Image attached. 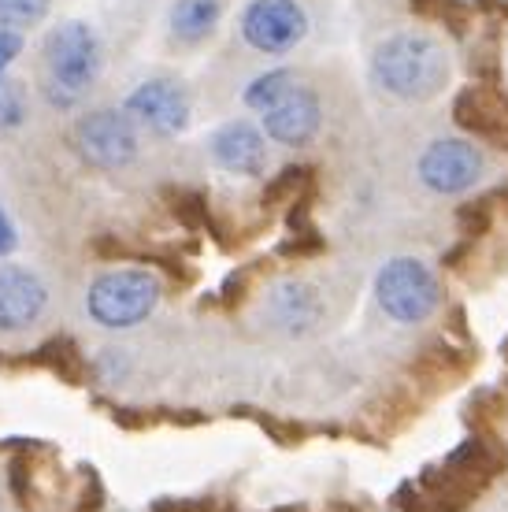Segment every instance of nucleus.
<instances>
[{
    "mask_svg": "<svg viewBox=\"0 0 508 512\" xmlns=\"http://www.w3.org/2000/svg\"><path fill=\"white\" fill-rule=\"evenodd\" d=\"M371 78L397 101H431L449 82V56L431 34L401 30L371 52Z\"/></svg>",
    "mask_w": 508,
    "mask_h": 512,
    "instance_id": "obj_1",
    "label": "nucleus"
},
{
    "mask_svg": "<svg viewBox=\"0 0 508 512\" xmlns=\"http://www.w3.org/2000/svg\"><path fill=\"white\" fill-rule=\"evenodd\" d=\"M505 464V457L479 438H468L457 453L445 457L442 468H431L420 483H408L397 490L401 512H460L468 505L490 475Z\"/></svg>",
    "mask_w": 508,
    "mask_h": 512,
    "instance_id": "obj_2",
    "label": "nucleus"
},
{
    "mask_svg": "<svg viewBox=\"0 0 508 512\" xmlns=\"http://www.w3.org/2000/svg\"><path fill=\"white\" fill-rule=\"evenodd\" d=\"M245 104L260 112L267 138L290 145V149L308 145L323 127L319 97L308 86H301L293 71H267V75L253 78L245 90Z\"/></svg>",
    "mask_w": 508,
    "mask_h": 512,
    "instance_id": "obj_3",
    "label": "nucleus"
},
{
    "mask_svg": "<svg viewBox=\"0 0 508 512\" xmlns=\"http://www.w3.org/2000/svg\"><path fill=\"white\" fill-rule=\"evenodd\" d=\"M101 75V41L89 23L56 26L45 38V93L56 108H71Z\"/></svg>",
    "mask_w": 508,
    "mask_h": 512,
    "instance_id": "obj_4",
    "label": "nucleus"
},
{
    "mask_svg": "<svg viewBox=\"0 0 508 512\" xmlns=\"http://www.w3.org/2000/svg\"><path fill=\"white\" fill-rule=\"evenodd\" d=\"M156 305H160V282H156V275L138 268L108 271L89 286L86 294L89 316L108 331L138 327L141 320L153 316Z\"/></svg>",
    "mask_w": 508,
    "mask_h": 512,
    "instance_id": "obj_5",
    "label": "nucleus"
},
{
    "mask_svg": "<svg viewBox=\"0 0 508 512\" xmlns=\"http://www.w3.org/2000/svg\"><path fill=\"white\" fill-rule=\"evenodd\" d=\"M375 297L382 312L394 323H423L434 316V308L442 305V282L423 260L416 256H397L375 279Z\"/></svg>",
    "mask_w": 508,
    "mask_h": 512,
    "instance_id": "obj_6",
    "label": "nucleus"
},
{
    "mask_svg": "<svg viewBox=\"0 0 508 512\" xmlns=\"http://www.w3.org/2000/svg\"><path fill=\"white\" fill-rule=\"evenodd\" d=\"M416 175L431 193L453 197L479 186L486 175L483 149L468 138H434L416 160Z\"/></svg>",
    "mask_w": 508,
    "mask_h": 512,
    "instance_id": "obj_7",
    "label": "nucleus"
},
{
    "mask_svg": "<svg viewBox=\"0 0 508 512\" xmlns=\"http://www.w3.org/2000/svg\"><path fill=\"white\" fill-rule=\"evenodd\" d=\"M75 145L86 164L101 167V171H115V167H127L138 156V127L119 108H97V112L78 119Z\"/></svg>",
    "mask_w": 508,
    "mask_h": 512,
    "instance_id": "obj_8",
    "label": "nucleus"
},
{
    "mask_svg": "<svg viewBox=\"0 0 508 512\" xmlns=\"http://www.w3.org/2000/svg\"><path fill=\"white\" fill-rule=\"evenodd\" d=\"M308 34V15L297 0H249L242 12V38L264 56H286Z\"/></svg>",
    "mask_w": 508,
    "mask_h": 512,
    "instance_id": "obj_9",
    "label": "nucleus"
},
{
    "mask_svg": "<svg viewBox=\"0 0 508 512\" xmlns=\"http://www.w3.org/2000/svg\"><path fill=\"white\" fill-rule=\"evenodd\" d=\"M123 112L134 123L160 134V138H175L190 123V97L171 78H149V82H141L138 90L130 93Z\"/></svg>",
    "mask_w": 508,
    "mask_h": 512,
    "instance_id": "obj_10",
    "label": "nucleus"
},
{
    "mask_svg": "<svg viewBox=\"0 0 508 512\" xmlns=\"http://www.w3.org/2000/svg\"><path fill=\"white\" fill-rule=\"evenodd\" d=\"M208 153L230 175L260 179L267 171V134L256 130L253 123H245V119H234L208 138Z\"/></svg>",
    "mask_w": 508,
    "mask_h": 512,
    "instance_id": "obj_11",
    "label": "nucleus"
},
{
    "mask_svg": "<svg viewBox=\"0 0 508 512\" xmlns=\"http://www.w3.org/2000/svg\"><path fill=\"white\" fill-rule=\"evenodd\" d=\"M45 282L19 264H0V331H26L45 312Z\"/></svg>",
    "mask_w": 508,
    "mask_h": 512,
    "instance_id": "obj_12",
    "label": "nucleus"
},
{
    "mask_svg": "<svg viewBox=\"0 0 508 512\" xmlns=\"http://www.w3.org/2000/svg\"><path fill=\"white\" fill-rule=\"evenodd\" d=\"M219 15H223L219 0H178L171 8V34L186 45H197L216 30Z\"/></svg>",
    "mask_w": 508,
    "mask_h": 512,
    "instance_id": "obj_13",
    "label": "nucleus"
},
{
    "mask_svg": "<svg viewBox=\"0 0 508 512\" xmlns=\"http://www.w3.org/2000/svg\"><path fill=\"white\" fill-rule=\"evenodd\" d=\"M52 0H0V30H26L49 15Z\"/></svg>",
    "mask_w": 508,
    "mask_h": 512,
    "instance_id": "obj_14",
    "label": "nucleus"
},
{
    "mask_svg": "<svg viewBox=\"0 0 508 512\" xmlns=\"http://www.w3.org/2000/svg\"><path fill=\"white\" fill-rule=\"evenodd\" d=\"M26 119V97L19 82L0 75V130H15Z\"/></svg>",
    "mask_w": 508,
    "mask_h": 512,
    "instance_id": "obj_15",
    "label": "nucleus"
},
{
    "mask_svg": "<svg viewBox=\"0 0 508 512\" xmlns=\"http://www.w3.org/2000/svg\"><path fill=\"white\" fill-rule=\"evenodd\" d=\"M308 179V171L305 167H286L279 179L267 186V193H264V201H279L282 193H293V190H301V182Z\"/></svg>",
    "mask_w": 508,
    "mask_h": 512,
    "instance_id": "obj_16",
    "label": "nucleus"
},
{
    "mask_svg": "<svg viewBox=\"0 0 508 512\" xmlns=\"http://www.w3.org/2000/svg\"><path fill=\"white\" fill-rule=\"evenodd\" d=\"M19 49H23V38H19L15 30H0V75H4V67L19 56Z\"/></svg>",
    "mask_w": 508,
    "mask_h": 512,
    "instance_id": "obj_17",
    "label": "nucleus"
},
{
    "mask_svg": "<svg viewBox=\"0 0 508 512\" xmlns=\"http://www.w3.org/2000/svg\"><path fill=\"white\" fill-rule=\"evenodd\" d=\"M15 249V231H12V223H8V216L0 212V253H12Z\"/></svg>",
    "mask_w": 508,
    "mask_h": 512,
    "instance_id": "obj_18",
    "label": "nucleus"
},
{
    "mask_svg": "<svg viewBox=\"0 0 508 512\" xmlns=\"http://www.w3.org/2000/svg\"><path fill=\"white\" fill-rule=\"evenodd\" d=\"M416 4H423V0H416Z\"/></svg>",
    "mask_w": 508,
    "mask_h": 512,
    "instance_id": "obj_19",
    "label": "nucleus"
}]
</instances>
